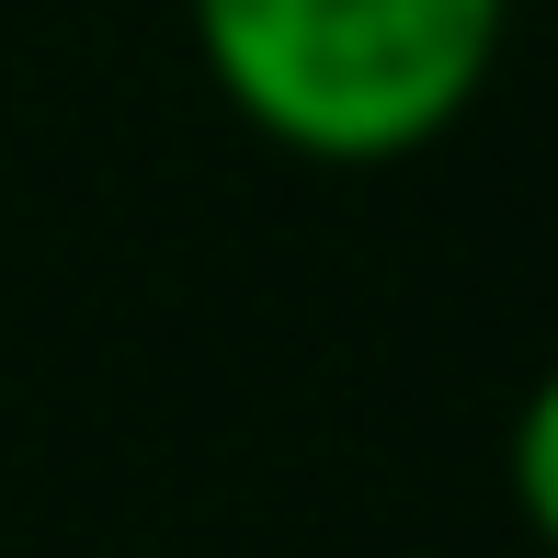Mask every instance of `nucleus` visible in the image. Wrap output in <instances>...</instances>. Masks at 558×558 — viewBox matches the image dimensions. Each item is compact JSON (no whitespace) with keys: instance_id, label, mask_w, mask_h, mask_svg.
Listing matches in <instances>:
<instances>
[{"instance_id":"f257e3e1","label":"nucleus","mask_w":558,"mask_h":558,"mask_svg":"<svg viewBox=\"0 0 558 558\" xmlns=\"http://www.w3.org/2000/svg\"><path fill=\"white\" fill-rule=\"evenodd\" d=\"M194 58L251 137L331 171L434 148L490 92L513 0H183Z\"/></svg>"}]
</instances>
